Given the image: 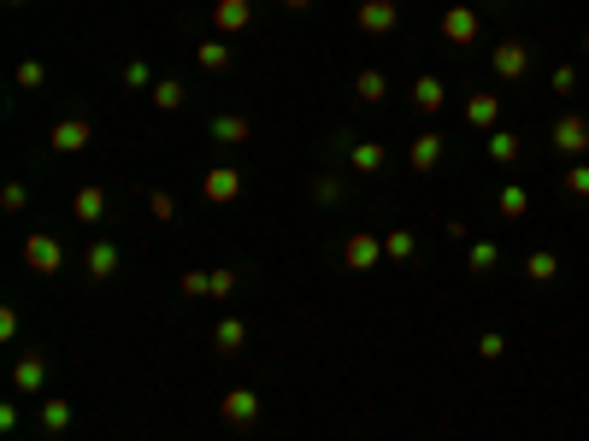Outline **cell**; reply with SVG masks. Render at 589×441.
<instances>
[{"label":"cell","instance_id":"836d02e7","mask_svg":"<svg viewBox=\"0 0 589 441\" xmlns=\"http://www.w3.org/2000/svg\"><path fill=\"white\" fill-rule=\"evenodd\" d=\"M0 206H6V212H24V206H30V188H24V183H6V188H0Z\"/></svg>","mask_w":589,"mask_h":441},{"label":"cell","instance_id":"3957f363","mask_svg":"<svg viewBox=\"0 0 589 441\" xmlns=\"http://www.w3.org/2000/svg\"><path fill=\"white\" fill-rule=\"evenodd\" d=\"M548 135H554V154H572V159L589 154V118H578V112L554 118V130H548Z\"/></svg>","mask_w":589,"mask_h":441},{"label":"cell","instance_id":"ab89813d","mask_svg":"<svg viewBox=\"0 0 589 441\" xmlns=\"http://www.w3.org/2000/svg\"><path fill=\"white\" fill-rule=\"evenodd\" d=\"M283 6H295V12H300V6H312V0H283Z\"/></svg>","mask_w":589,"mask_h":441},{"label":"cell","instance_id":"74e56055","mask_svg":"<svg viewBox=\"0 0 589 441\" xmlns=\"http://www.w3.org/2000/svg\"><path fill=\"white\" fill-rule=\"evenodd\" d=\"M572 88H578V71L560 65V71H554V95H572Z\"/></svg>","mask_w":589,"mask_h":441},{"label":"cell","instance_id":"277c9868","mask_svg":"<svg viewBox=\"0 0 589 441\" xmlns=\"http://www.w3.org/2000/svg\"><path fill=\"white\" fill-rule=\"evenodd\" d=\"M342 265H348V271H371V265H383V242L371 230H354L342 242Z\"/></svg>","mask_w":589,"mask_h":441},{"label":"cell","instance_id":"9c48e42d","mask_svg":"<svg viewBox=\"0 0 589 441\" xmlns=\"http://www.w3.org/2000/svg\"><path fill=\"white\" fill-rule=\"evenodd\" d=\"M248 24H254V6H248V0H218V6H212V30L218 35H242Z\"/></svg>","mask_w":589,"mask_h":441},{"label":"cell","instance_id":"484cf974","mask_svg":"<svg viewBox=\"0 0 589 441\" xmlns=\"http://www.w3.org/2000/svg\"><path fill=\"white\" fill-rule=\"evenodd\" d=\"M354 95L366 100V106H378V100L390 95V83H383V71H360V77H354Z\"/></svg>","mask_w":589,"mask_h":441},{"label":"cell","instance_id":"e0dca14e","mask_svg":"<svg viewBox=\"0 0 589 441\" xmlns=\"http://www.w3.org/2000/svg\"><path fill=\"white\" fill-rule=\"evenodd\" d=\"M348 165H354L360 176H378L383 165H390V154H383L378 142H354V147H348Z\"/></svg>","mask_w":589,"mask_h":441},{"label":"cell","instance_id":"9a60e30c","mask_svg":"<svg viewBox=\"0 0 589 441\" xmlns=\"http://www.w3.org/2000/svg\"><path fill=\"white\" fill-rule=\"evenodd\" d=\"M466 124H472V130H501V100L490 95V88L466 100Z\"/></svg>","mask_w":589,"mask_h":441},{"label":"cell","instance_id":"60d3db41","mask_svg":"<svg viewBox=\"0 0 589 441\" xmlns=\"http://www.w3.org/2000/svg\"><path fill=\"white\" fill-rule=\"evenodd\" d=\"M6 6H30V0H6Z\"/></svg>","mask_w":589,"mask_h":441},{"label":"cell","instance_id":"d4e9b609","mask_svg":"<svg viewBox=\"0 0 589 441\" xmlns=\"http://www.w3.org/2000/svg\"><path fill=\"white\" fill-rule=\"evenodd\" d=\"M412 254H419V236H412V230H390V236H383V259H412Z\"/></svg>","mask_w":589,"mask_h":441},{"label":"cell","instance_id":"30bf717a","mask_svg":"<svg viewBox=\"0 0 589 441\" xmlns=\"http://www.w3.org/2000/svg\"><path fill=\"white\" fill-rule=\"evenodd\" d=\"M118 265H124L118 242H95L89 254H83V271H89V283H107V276H118Z\"/></svg>","mask_w":589,"mask_h":441},{"label":"cell","instance_id":"f546056e","mask_svg":"<svg viewBox=\"0 0 589 441\" xmlns=\"http://www.w3.org/2000/svg\"><path fill=\"white\" fill-rule=\"evenodd\" d=\"M312 200H319V206H336V200H342V183H336V176H312Z\"/></svg>","mask_w":589,"mask_h":441},{"label":"cell","instance_id":"7a4b0ae2","mask_svg":"<svg viewBox=\"0 0 589 441\" xmlns=\"http://www.w3.org/2000/svg\"><path fill=\"white\" fill-rule=\"evenodd\" d=\"M490 65H495V77H501V83H519L524 71H531V47H524L519 35H507V42H495Z\"/></svg>","mask_w":589,"mask_h":441},{"label":"cell","instance_id":"4fadbf2b","mask_svg":"<svg viewBox=\"0 0 589 441\" xmlns=\"http://www.w3.org/2000/svg\"><path fill=\"white\" fill-rule=\"evenodd\" d=\"M407 159H412V171H419V176H431L436 165H442V135H436V130H419Z\"/></svg>","mask_w":589,"mask_h":441},{"label":"cell","instance_id":"f35d334b","mask_svg":"<svg viewBox=\"0 0 589 441\" xmlns=\"http://www.w3.org/2000/svg\"><path fill=\"white\" fill-rule=\"evenodd\" d=\"M12 336H18V312L0 306V342H12Z\"/></svg>","mask_w":589,"mask_h":441},{"label":"cell","instance_id":"d6986e66","mask_svg":"<svg viewBox=\"0 0 589 441\" xmlns=\"http://www.w3.org/2000/svg\"><path fill=\"white\" fill-rule=\"evenodd\" d=\"M242 342H248V324L242 318H218V324H212V347H218V353H242Z\"/></svg>","mask_w":589,"mask_h":441},{"label":"cell","instance_id":"7c38bea8","mask_svg":"<svg viewBox=\"0 0 589 441\" xmlns=\"http://www.w3.org/2000/svg\"><path fill=\"white\" fill-rule=\"evenodd\" d=\"M89 124L83 118H66V124H54V130H47V142H54V154H83V147H89Z\"/></svg>","mask_w":589,"mask_h":441},{"label":"cell","instance_id":"f1b7e54d","mask_svg":"<svg viewBox=\"0 0 589 441\" xmlns=\"http://www.w3.org/2000/svg\"><path fill=\"white\" fill-rule=\"evenodd\" d=\"M124 88H154V65H147V59H130V65H124Z\"/></svg>","mask_w":589,"mask_h":441},{"label":"cell","instance_id":"e575fe53","mask_svg":"<svg viewBox=\"0 0 589 441\" xmlns=\"http://www.w3.org/2000/svg\"><path fill=\"white\" fill-rule=\"evenodd\" d=\"M566 195L589 200V165H572V171H566Z\"/></svg>","mask_w":589,"mask_h":441},{"label":"cell","instance_id":"4316f807","mask_svg":"<svg viewBox=\"0 0 589 441\" xmlns=\"http://www.w3.org/2000/svg\"><path fill=\"white\" fill-rule=\"evenodd\" d=\"M200 71H230V42H200Z\"/></svg>","mask_w":589,"mask_h":441},{"label":"cell","instance_id":"6da1fadb","mask_svg":"<svg viewBox=\"0 0 589 441\" xmlns=\"http://www.w3.org/2000/svg\"><path fill=\"white\" fill-rule=\"evenodd\" d=\"M24 265H30L36 276H59L66 271V247H59V236H47V230L24 236Z\"/></svg>","mask_w":589,"mask_h":441},{"label":"cell","instance_id":"1f68e13d","mask_svg":"<svg viewBox=\"0 0 589 441\" xmlns=\"http://www.w3.org/2000/svg\"><path fill=\"white\" fill-rule=\"evenodd\" d=\"M42 83H47L42 59H24V65H18V88H30V95H36V88H42Z\"/></svg>","mask_w":589,"mask_h":441},{"label":"cell","instance_id":"d6a6232c","mask_svg":"<svg viewBox=\"0 0 589 441\" xmlns=\"http://www.w3.org/2000/svg\"><path fill=\"white\" fill-rule=\"evenodd\" d=\"M178 288H183V295H212V271H183Z\"/></svg>","mask_w":589,"mask_h":441},{"label":"cell","instance_id":"4dcf8cb0","mask_svg":"<svg viewBox=\"0 0 589 441\" xmlns=\"http://www.w3.org/2000/svg\"><path fill=\"white\" fill-rule=\"evenodd\" d=\"M147 212H154L159 224H171V218H178V200H171L166 188H154V195H147Z\"/></svg>","mask_w":589,"mask_h":441},{"label":"cell","instance_id":"ba28073f","mask_svg":"<svg viewBox=\"0 0 589 441\" xmlns=\"http://www.w3.org/2000/svg\"><path fill=\"white\" fill-rule=\"evenodd\" d=\"M442 42L472 47V42H478V12H472V6H448L442 12Z\"/></svg>","mask_w":589,"mask_h":441},{"label":"cell","instance_id":"603a6c76","mask_svg":"<svg viewBox=\"0 0 589 441\" xmlns=\"http://www.w3.org/2000/svg\"><path fill=\"white\" fill-rule=\"evenodd\" d=\"M495 265H501V247L495 242H472V254H466V271L472 276H490Z\"/></svg>","mask_w":589,"mask_h":441},{"label":"cell","instance_id":"83f0119b","mask_svg":"<svg viewBox=\"0 0 589 441\" xmlns=\"http://www.w3.org/2000/svg\"><path fill=\"white\" fill-rule=\"evenodd\" d=\"M524 276H531V283H554V276H560V259L554 254H531V259H524Z\"/></svg>","mask_w":589,"mask_h":441},{"label":"cell","instance_id":"7402d4cb","mask_svg":"<svg viewBox=\"0 0 589 441\" xmlns=\"http://www.w3.org/2000/svg\"><path fill=\"white\" fill-rule=\"evenodd\" d=\"M519 154H524V142L513 130H490V159H495V165H513Z\"/></svg>","mask_w":589,"mask_h":441},{"label":"cell","instance_id":"52a82bcc","mask_svg":"<svg viewBox=\"0 0 589 441\" xmlns=\"http://www.w3.org/2000/svg\"><path fill=\"white\" fill-rule=\"evenodd\" d=\"M218 418L236 424V430H242V424H254L259 418V395H254V388H230V395L218 400Z\"/></svg>","mask_w":589,"mask_h":441},{"label":"cell","instance_id":"8992f818","mask_svg":"<svg viewBox=\"0 0 589 441\" xmlns=\"http://www.w3.org/2000/svg\"><path fill=\"white\" fill-rule=\"evenodd\" d=\"M200 195H207L212 206H230V200L242 195V171H230V165H212L207 176H200Z\"/></svg>","mask_w":589,"mask_h":441},{"label":"cell","instance_id":"5b68a950","mask_svg":"<svg viewBox=\"0 0 589 441\" xmlns=\"http://www.w3.org/2000/svg\"><path fill=\"white\" fill-rule=\"evenodd\" d=\"M354 24H360V30H366V35H395L401 12H395V0H360Z\"/></svg>","mask_w":589,"mask_h":441},{"label":"cell","instance_id":"8fae6325","mask_svg":"<svg viewBox=\"0 0 589 441\" xmlns=\"http://www.w3.org/2000/svg\"><path fill=\"white\" fill-rule=\"evenodd\" d=\"M42 383H47V359L42 353H18V365H12V388H18V395H36Z\"/></svg>","mask_w":589,"mask_h":441},{"label":"cell","instance_id":"d590c367","mask_svg":"<svg viewBox=\"0 0 589 441\" xmlns=\"http://www.w3.org/2000/svg\"><path fill=\"white\" fill-rule=\"evenodd\" d=\"M501 353H507V336H483V342H478V359H501Z\"/></svg>","mask_w":589,"mask_h":441},{"label":"cell","instance_id":"b9f144b4","mask_svg":"<svg viewBox=\"0 0 589 441\" xmlns=\"http://www.w3.org/2000/svg\"><path fill=\"white\" fill-rule=\"evenodd\" d=\"M584 54H589V35H584Z\"/></svg>","mask_w":589,"mask_h":441},{"label":"cell","instance_id":"5bb4252c","mask_svg":"<svg viewBox=\"0 0 589 441\" xmlns=\"http://www.w3.org/2000/svg\"><path fill=\"white\" fill-rule=\"evenodd\" d=\"M248 135H254V124H248L242 112H218V118H212V142L218 147H242Z\"/></svg>","mask_w":589,"mask_h":441},{"label":"cell","instance_id":"44dd1931","mask_svg":"<svg viewBox=\"0 0 589 441\" xmlns=\"http://www.w3.org/2000/svg\"><path fill=\"white\" fill-rule=\"evenodd\" d=\"M442 100H448L442 77H419V83H412V106H419V112H442Z\"/></svg>","mask_w":589,"mask_h":441},{"label":"cell","instance_id":"ac0fdd59","mask_svg":"<svg viewBox=\"0 0 589 441\" xmlns=\"http://www.w3.org/2000/svg\"><path fill=\"white\" fill-rule=\"evenodd\" d=\"M36 424H42L47 436H66L71 430V400H42V406H36Z\"/></svg>","mask_w":589,"mask_h":441},{"label":"cell","instance_id":"ffe728a7","mask_svg":"<svg viewBox=\"0 0 589 441\" xmlns=\"http://www.w3.org/2000/svg\"><path fill=\"white\" fill-rule=\"evenodd\" d=\"M495 212H501V218H507V224H519L524 212H531V195H524L519 183H507V188H501V195H495Z\"/></svg>","mask_w":589,"mask_h":441},{"label":"cell","instance_id":"cb8c5ba5","mask_svg":"<svg viewBox=\"0 0 589 441\" xmlns=\"http://www.w3.org/2000/svg\"><path fill=\"white\" fill-rule=\"evenodd\" d=\"M183 100H189V88H183L178 77H159V83H154V106H159V112H178Z\"/></svg>","mask_w":589,"mask_h":441},{"label":"cell","instance_id":"8d00e7d4","mask_svg":"<svg viewBox=\"0 0 589 441\" xmlns=\"http://www.w3.org/2000/svg\"><path fill=\"white\" fill-rule=\"evenodd\" d=\"M212 295H218V300L236 295V271H212Z\"/></svg>","mask_w":589,"mask_h":441},{"label":"cell","instance_id":"2e32d148","mask_svg":"<svg viewBox=\"0 0 589 441\" xmlns=\"http://www.w3.org/2000/svg\"><path fill=\"white\" fill-rule=\"evenodd\" d=\"M71 212H77V224H100V218H107V188L83 183L77 195H71Z\"/></svg>","mask_w":589,"mask_h":441}]
</instances>
